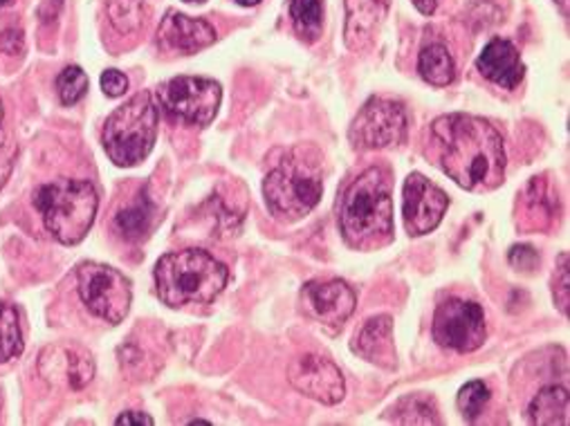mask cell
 <instances>
[{
    "label": "cell",
    "instance_id": "6da1fadb",
    "mask_svg": "<svg viewBox=\"0 0 570 426\" xmlns=\"http://www.w3.org/2000/svg\"><path fill=\"white\" fill-rule=\"evenodd\" d=\"M436 165L468 191H492L505 180V145L499 130L474 115H445L432 123Z\"/></svg>",
    "mask_w": 570,
    "mask_h": 426
},
{
    "label": "cell",
    "instance_id": "7a4b0ae2",
    "mask_svg": "<svg viewBox=\"0 0 570 426\" xmlns=\"http://www.w3.org/2000/svg\"><path fill=\"white\" fill-rule=\"evenodd\" d=\"M340 231L360 251H373L393 240L391 182L382 169H366L344 191Z\"/></svg>",
    "mask_w": 570,
    "mask_h": 426
},
{
    "label": "cell",
    "instance_id": "3957f363",
    "mask_svg": "<svg viewBox=\"0 0 570 426\" xmlns=\"http://www.w3.org/2000/svg\"><path fill=\"white\" fill-rule=\"evenodd\" d=\"M324 194V167L313 147H295L265 176L263 196L274 218L295 222L308 216Z\"/></svg>",
    "mask_w": 570,
    "mask_h": 426
},
{
    "label": "cell",
    "instance_id": "277c9868",
    "mask_svg": "<svg viewBox=\"0 0 570 426\" xmlns=\"http://www.w3.org/2000/svg\"><path fill=\"white\" fill-rule=\"evenodd\" d=\"M227 267L205 249L171 251L156 265V290L169 308L216 301L227 286Z\"/></svg>",
    "mask_w": 570,
    "mask_h": 426
},
{
    "label": "cell",
    "instance_id": "5b68a950",
    "mask_svg": "<svg viewBox=\"0 0 570 426\" xmlns=\"http://www.w3.org/2000/svg\"><path fill=\"white\" fill-rule=\"evenodd\" d=\"M35 205L43 218L46 229L61 245H77L95 225L99 196L88 180L61 178L43 185L35 196Z\"/></svg>",
    "mask_w": 570,
    "mask_h": 426
},
{
    "label": "cell",
    "instance_id": "8992f818",
    "mask_svg": "<svg viewBox=\"0 0 570 426\" xmlns=\"http://www.w3.org/2000/svg\"><path fill=\"white\" fill-rule=\"evenodd\" d=\"M158 137V106L139 92L119 106L104 126V149L117 167H135L154 151Z\"/></svg>",
    "mask_w": 570,
    "mask_h": 426
},
{
    "label": "cell",
    "instance_id": "52a82bcc",
    "mask_svg": "<svg viewBox=\"0 0 570 426\" xmlns=\"http://www.w3.org/2000/svg\"><path fill=\"white\" fill-rule=\"evenodd\" d=\"M77 286L81 301L95 317L108 321L110 326L126 319L132 290L130 280L119 269L104 262H81L77 267Z\"/></svg>",
    "mask_w": 570,
    "mask_h": 426
},
{
    "label": "cell",
    "instance_id": "ba28073f",
    "mask_svg": "<svg viewBox=\"0 0 570 426\" xmlns=\"http://www.w3.org/2000/svg\"><path fill=\"white\" fill-rule=\"evenodd\" d=\"M160 106L191 126H209L220 108V83L203 77H176L160 86Z\"/></svg>",
    "mask_w": 570,
    "mask_h": 426
},
{
    "label": "cell",
    "instance_id": "9c48e42d",
    "mask_svg": "<svg viewBox=\"0 0 570 426\" xmlns=\"http://www.w3.org/2000/svg\"><path fill=\"white\" fill-rule=\"evenodd\" d=\"M406 135V112L400 101L373 97L364 103L351 123V141L355 149L373 151L397 147Z\"/></svg>",
    "mask_w": 570,
    "mask_h": 426
},
{
    "label": "cell",
    "instance_id": "30bf717a",
    "mask_svg": "<svg viewBox=\"0 0 570 426\" xmlns=\"http://www.w3.org/2000/svg\"><path fill=\"white\" fill-rule=\"evenodd\" d=\"M434 339L441 348L456 353H474L488 337L485 313L479 304L465 299H448L434 315Z\"/></svg>",
    "mask_w": 570,
    "mask_h": 426
},
{
    "label": "cell",
    "instance_id": "8fae6325",
    "mask_svg": "<svg viewBox=\"0 0 570 426\" xmlns=\"http://www.w3.org/2000/svg\"><path fill=\"white\" fill-rule=\"evenodd\" d=\"M450 207L448 194L420 174H411L402 189V218L411 236L434 231Z\"/></svg>",
    "mask_w": 570,
    "mask_h": 426
},
{
    "label": "cell",
    "instance_id": "7c38bea8",
    "mask_svg": "<svg viewBox=\"0 0 570 426\" xmlns=\"http://www.w3.org/2000/svg\"><path fill=\"white\" fill-rule=\"evenodd\" d=\"M288 382L306 397L326 406L340 404L346 395L342 370L322 355H302L288 366Z\"/></svg>",
    "mask_w": 570,
    "mask_h": 426
},
{
    "label": "cell",
    "instance_id": "4fadbf2b",
    "mask_svg": "<svg viewBox=\"0 0 570 426\" xmlns=\"http://www.w3.org/2000/svg\"><path fill=\"white\" fill-rule=\"evenodd\" d=\"M302 306L317 324L340 328L355 313V293L340 278L311 280L302 290Z\"/></svg>",
    "mask_w": 570,
    "mask_h": 426
},
{
    "label": "cell",
    "instance_id": "5bb4252c",
    "mask_svg": "<svg viewBox=\"0 0 570 426\" xmlns=\"http://www.w3.org/2000/svg\"><path fill=\"white\" fill-rule=\"evenodd\" d=\"M158 41L167 50L191 55L209 48L216 41V30L203 19H191L180 12H169L158 30Z\"/></svg>",
    "mask_w": 570,
    "mask_h": 426
},
{
    "label": "cell",
    "instance_id": "9a60e30c",
    "mask_svg": "<svg viewBox=\"0 0 570 426\" xmlns=\"http://www.w3.org/2000/svg\"><path fill=\"white\" fill-rule=\"evenodd\" d=\"M389 8L391 0H346V48L353 52L366 50L386 19Z\"/></svg>",
    "mask_w": 570,
    "mask_h": 426
},
{
    "label": "cell",
    "instance_id": "2e32d148",
    "mask_svg": "<svg viewBox=\"0 0 570 426\" xmlns=\"http://www.w3.org/2000/svg\"><path fill=\"white\" fill-rule=\"evenodd\" d=\"M476 68L485 79L505 90H514L525 75L519 50L505 39H492L479 55Z\"/></svg>",
    "mask_w": 570,
    "mask_h": 426
},
{
    "label": "cell",
    "instance_id": "e0dca14e",
    "mask_svg": "<svg viewBox=\"0 0 570 426\" xmlns=\"http://www.w3.org/2000/svg\"><path fill=\"white\" fill-rule=\"evenodd\" d=\"M353 350L362 355L366 361L380 368H395V344H393V321L386 315L373 317L357 333Z\"/></svg>",
    "mask_w": 570,
    "mask_h": 426
},
{
    "label": "cell",
    "instance_id": "ac0fdd59",
    "mask_svg": "<svg viewBox=\"0 0 570 426\" xmlns=\"http://www.w3.org/2000/svg\"><path fill=\"white\" fill-rule=\"evenodd\" d=\"M568 390L561 386L541 388L528 408V417L537 426H566L568 424Z\"/></svg>",
    "mask_w": 570,
    "mask_h": 426
},
{
    "label": "cell",
    "instance_id": "d6986e66",
    "mask_svg": "<svg viewBox=\"0 0 570 426\" xmlns=\"http://www.w3.org/2000/svg\"><path fill=\"white\" fill-rule=\"evenodd\" d=\"M154 218H156V207H154L151 198L141 191L132 205H128L126 209H121L115 216V231L121 238L137 242V240L149 236V231L154 227Z\"/></svg>",
    "mask_w": 570,
    "mask_h": 426
},
{
    "label": "cell",
    "instance_id": "ffe728a7",
    "mask_svg": "<svg viewBox=\"0 0 570 426\" xmlns=\"http://www.w3.org/2000/svg\"><path fill=\"white\" fill-rule=\"evenodd\" d=\"M417 72L420 77L432 83V86H450L456 77V66H454V59L450 55V50L443 46V43H432L420 50V57H417Z\"/></svg>",
    "mask_w": 570,
    "mask_h": 426
},
{
    "label": "cell",
    "instance_id": "44dd1931",
    "mask_svg": "<svg viewBox=\"0 0 570 426\" xmlns=\"http://www.w3.org/2000/svg\"><path fill=\"white\" fill-rule=\"evenodd\" d=\"M61 355L63 357L52 361L55 370L46 373V377H55V382L66 379L70 388H83L95 375L92 359L77 348H61Z\"/></svg>",
    "mask_w": 570,
    "mask_h": 426
},
{
    "label": "cell",
    "instance_id": "7402d4cb",
    "mask_svg": "<svg viewBox=\"0 0 570 426\" xmlns=\"http://www.w3.org/2000/svg\"><path fill=\"white\" fill-rule=\"evenodd\" d=\"M23 353L21 315L14 306L0 304V364H6Z\"/></svg>",
    "mask_w": 570,
    "mask_h": 426
},
{
    "label": "cell",
    "instance_id": "603a6c76",
    "mask_svg": "<svg viewBox=\"0 0 570 426\" xmlns=\"http://www.w3.org/2000/svg\"><path fill=\"white\" fill-rule=\"evenodd\" d=\"M291 17L295 30L306 41H317L324 28L322 0H291Z\"/></svg>",
    "mask_w": 570,
    "mask_h": 426
},
{
    "label": "cell",
    "instance_id": "cb8c5ba5",
    "mask_svg": "<svg viewBox=\"0 0 570 426\" xmlns=\"http://www.w3.org/2000/svg\"><path fill=\"white\" fill-rule=\"evenodd\" d=\"M393 419L400 424H441L443 422L434 399L424 395H409L400 399L393 408Z\"/></svg>",
    "mask_w": 570,
    "mask_h": 426
},
{
    "label": "cell",
    "instance_id": "d4e9b609",
    "mask_svg": "<svg viewBox=\"0 0 570 426\" xmlns=\"http://www.w3.org/2000/svg\"><path fill=\"white\" fill-rule=\"evenodd\" d=\"M145 0H108V19L119 34H135L145 26Z\"/></svg>",
    "mask_w": 570,
    "mask_h": 426
},
{
    "label": "cell",
    "instance_id": "484cf974",
    "mask_svg": "<svg viewBox=\"0 0 570 426\" xmlns=\"http://www.w3.org/2000/svg\"><path fill=\"white\" fill-rule=\"evenodd\" d=\"M57 92H59L61 103H66V106L81 101L88 92V75L79 66H68L57 77Z\"/></svg>",
    "mask_w": 570,
    "mask_h": 426
},
{
    "label": "cell",
    "instance_id": "4316f807",
    "mask_svg": "<svg viewBox=\"0 0 570 426\" xmlns=\"http://www.w3.org/2000/svg\"><path fill=\"white\" fill-rule=\"evenodd\" d=\"M488 402H490V388H488L485 382H481V379H474V382L465 384V386L459 390V399H456L459 410L463 413V417H465L468 422H474V419L483 413V408L488 406Z\"/></svg>",
    "mask_w": 570,
    "mask_h": 426
},
{
    "label": "cell",
    "instance_id": "83f0119b",
    "mask_svg": "<svg viewBox=\"0 0 570 426\" xmlns=\"http://www.w3.org/2000/svg\"><path fill=\"white\" fill-rule=\"evenodd\" d=\"M552 297L554 304L559 306V310L563 315H568V306H570V271H568V254L559 256V267L554 271L552 278Z\"/></svg>",
    "mask_w": 570,
    "mask_h": 426
},
{
    "label": "cell",
    "instance_id": "f1b7e54d",
    "mask_svg": "<svg viewBox=\"0 0 570 426\" xmlns=\"http://www.w3.org/2000/svg\"><path fill=\"white\" fill-rule=\"evenodd\" d=\"M3 119H6V108H3V99H0V187L6 185L17 158V149L10 145L3 132Z\"/></svg>",
    "mask_w": 570,
    "mask_h": 426
},
{
    "label": "cell",
    "instance_id": "f546056e",
    "mask_svg": "<svg viewBox=\"0 0 570 426\" xmlns=\"http://www.w3.org/2000/svg\"><path fill=\"white\" fill-rule=\"evenodd\" d=\"M510 265L523 271H532L539 265V254L530 245H514L510 249Z\"/></svg>",
    "mask_w": 570,
    "mask_h": 426
},
{
    "label": "cell",
    "instance_id": "4dcf8cb0",
    "mask_svg": "<svg viewBox=\"0 0 570 426\" xmlns=\"http://www.w3.org/2000/svg\"><path fill=\"white\" fill-rule=\"evenodd\" d=\"M101 90L108 95V97H121L126 95L128 90V79L126 75H121L119 70H106L101 75Z\"/></svg>",
    "mask_w": 570,
    "mask_h": 426
},
{
    "label": "cell",
    "instance_id": "1f68e13d",
    "mask_svg": "<svg viewBox=\"0 0 570 426\" xmlns=\"http://www.w3.org/2000/svg\"><path fill=\"white\" fill-rule=\"evenodd\" d=\"M26 50V41H23V32L17 28H8L6 32H0V52L6 55H23Z\"/></svg>",
    "mask_w": 570,
    "mask_h": 426
},
{
    "label": "cell",
    "instance_id": "d6a6232c",
    "mask_svg": "<svg viewBox=\"0 0 570 426\" xmlns=\"http://www.w3.org/2000/svg\"><path fill=\"white\" fill-rule=\"evenodd\" d=\"M117 426H128V424H139V426H154V417L151 415H147V413H139V410H128V413H124V415H119L117 417V422H115Z\"/></svg>",
    "mask_w": 570,
    "mask_h": 426
},
{
    "label": "cell",
    "instance_id": "836d02e7",
    "mask_svg": "<svg viewBox=\"0 0 570 426\" xmlns=\"http://www.w3.org/2000/svg\"><path fill=\"white\" fill-rule=\"evenodd\" d=\"M411 3L424 17H432L436 12V8H439V0H411Z\"/></svg>",
    "mask_w": 570,
    "mask_h": 426
},
{
    "label": "cell",
    "instance_id": "e575fe53",
    "mask_svg": "<svg viewBox=\"0 0 570 426\" xmlns=\"http://www.w3.org/2000/svg\"><path fill=\"white\" fill-rule=\"evenodd\" d=\"M238 6H243V8H252V6H258L261 0H236Z\"/></svg>",
    "mask_w": 570,
    "mask_h": 426
},
{
    "label": "cell",
    "instance_id": "d590c367",
    "mask_svg": "<svg viewBox=\"0 0 570 426\" xmlns=\"http://www.w3.org/2000/svg\"><path fill=\"white\" fill-rule=\"evenodd\" d=\"M12 0H0V8H6V6H10Z\"/></svg>",
    "mask_w": 570,
    "mask_h": 426
},
{
    "label": "cell",
    "instance_id": "8d00e7d4",
    "mask_svg": "<svg viewBox=\"0 0 570 426\" xmlns=\"http://www.w3.org/2000/svg\"><path fill=\"white\" fill-rule=\"evenodd\" d=\"M185 3H205V0H185Z\"/></svg>",
    "mask_w": 570,
    "mask_h": 426
}]
</instances>
